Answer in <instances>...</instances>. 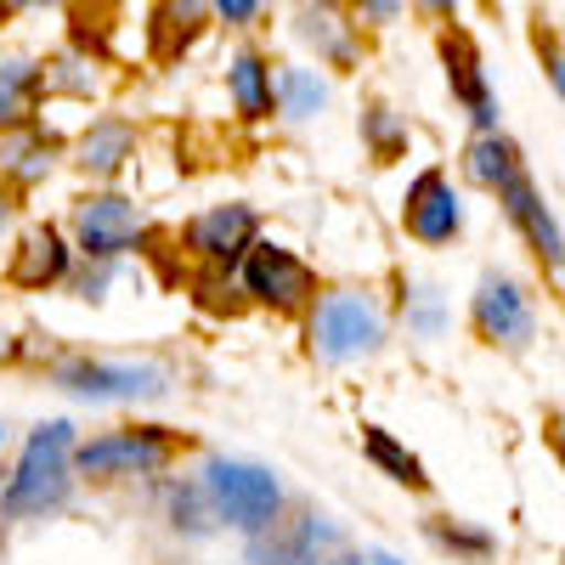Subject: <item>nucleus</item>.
Instances as JSON below:
<instances>
[{
    "label": "nucleus",
    "instance_id": "obj_18",
    "mask_svg": "<svg viewBox=\"0 0 565 565\" xmlns=\"http://www.w3.org/2000/svg\"><path fill=\"white\" fill-rule=\"evenodd\" d=\"M271 97H282V114H289V119H311L328 103V85L311 68H282L271 79Z\"/></svg>",
    "mask_w": 565,
    "mask_h": 565
},
{
    "label": "nucleus",
    "instance_id": "obj_12",
    "mask_svg": "<svg viewBox=\"0 0 565 565\" xmlns=\"http://www.w3.org/2000/svg\"><path fill=\"white\" fill-rule=\"evenodd\" d=\"M498 193H503V210H509V221L514 226H521L526 232V244L548 260V266H559V221L543 210V193H537V181L521 170V175H514L509 186H498Z\"/></svg>",
    "mask_w": 565,
    "mask_h": 565
},
{
    "label": "nucleus",
    "instance_id": "obj_24",
    "mask_svg": "<svg viewBox=\"0 0 565 565\" xmlns=\"http://www.w3.org/2000/svg\"><path fill=\"white\" fill-rule=\"evenodd\" d=\"M373 565H396V559H373Z\"/></svg>",
    "mask_w": 565,
    "mask_h": 565
},
{
    "label": "nucleus",
    "instance_id": "obj_17",
    "mask_svg": "<svg viewBox=\"0 0 565 565\" xmlns=\"http://www.w3.org/2000/svg\"><path fill=\"white\" fill-rule=\"evenodd\" d=\"M362 452H367L373 463H380L391 481H402V487H413V492L430 487V476H424V463H418V458H413V452L391 436V430H380V424H362Z\"/></svg>",
    "mask_w": 565,
    "mask_h": 565
},
{
    "label": "nucleus",
    "instance_id": "obj_8",
    "mask_svg": "<svg viewBox=\"0 0 565 565\" xmlns=\"http://www.w3.org/2000/svg\"><path fill=\"white\" fill-rule=\"evenodd\" d=\"M255 244V210L249 204H215L186 221V249L210 266H238Z\"/></svg>",
    "mask_w": 565,
    "mask_h": 565
},
{
    "label": "nucleus",
    "instance_id": "obj_21",
    "mask_svg": "<svg viewBox=\"0 0 565 565\" xmlns=\"http://www.w3.org/2000/svg\"><path fill=\"white\" fill-rule=\"evenodd\" d=\"M260 7H255V0H221V7H215V18H226V23H249Z\"/></svg>",
    "mask_w": 565,
    "mask_h": 565
},
{
    "label": "nucleus",
    "instance_id": "obj_16",
    "mask_svg": "<svg viewBox=\"0 0 565 565\" xmlns=\"http://www.w3.org/2000/svg\"><path fill=\"white\" fill-rule=\"evenodd\" d=\"M463 159H469V175H476L481 186H509L514 175H521V148H514L509 136H498V130L469 141Z\"/></svg>",
    "mask_w": 565,
    "mask_h": 565
},
{
    "label": "nucleus",
    "instance_id": "obj_20",
    "mask_svg": "<svg viewBox=\"0 0 565 565\" xmlns=\"http://www.w3.org/2000/svg\"><path fill=\"white\" fill-rule=\"evenodd\" d=\"M430 537L452 554H469V559H487L492 554V537L487 532H463V526H447V521H430Z\"/></svg>",
    "mask_w": 565,
    "mask_h": 565
},
{
    "label": "nucleus",
    "instance_id": "obj_11",
    "mask_svg": "<svg viewBox=\"0 0 565 565\" xmlns=\"http://www.w3.org/2000/svg\"><path fill=\"white\" fill-rule=\"evenodd\" d=\"M476 328H481L487 340H503V345L526 340V334H532V306H526V295L514 289L509 277H487L481 289H476Z\"/></svg>",
    "mask_w": 565,
    "mask_h": 565
},
{
    "label": "nucleus",
    "instance_id": "obj_4",
    "mask_svg": "<svg viewBox=\"0 0 565 565\" xmlns=\"http://www.w3.org/2000/svg\"><path fill=\"white\" fill-rule=\"evenodd\" d=\"M57 385L85 402H136V396H164L170 373L159 362H68L57 367Z\"/></svg>",
    "mask_w": 565,
    "mask_h": 565
},
{
    "label": "nucleus",
    "instance_id": "obj_22",
    "mask_svg": "<svg viewBox=\"0 0 565 565\" xmlns=\"http://www.w3.org/2000/svg\"><path fill=\"white\" fill-rule=\"evenodd\" d=\"M367 125H373V136H380V148H391V136H396L391 108H367Z\"/></svg>",
    "mask_w": 565,
    "mask_h": 565
},
{
    "label": "nucleus",
    "instance_id": "obj_6",
    "mask_svg": "<svg viewBox=\"0 0 565 565\" xmlns=\"http://www.w3.org/2000/svg\"><path fill=\"white\" fill-rule=\"evenodd\" d=\"M244 289L277 311H289V306H306L311 289H317V277L311 266L295 255V249H282V244H249L244 255Z\"/></svg>",
    "mask_w": 565,
    "mask_h": 565
},
{
    "label": "nucleus",
    "instance_id": "obj_14",
    "mask_svg": "<svg viewBox=\"0 0 565 565\" xmlns=\"http://www.w3.org/2000/svg\"><path fill=\"white\" fill-rule=\"evenodd\" d=\"M226 85H232V103H238V114H249V119H266V114L277 108V97H271V68H266V57H255V52L232 57Z\"/></svg>",
    "mask_w": 565,
    "mask_h": 565
},
{
    "label": "nucleus",
    "instance_id": "obj_9",
    "mask_svg": "<svg viewBox=\"0 0 565 565\" xmlns=\"http://www.w3.org/2000/svg\"><path fill=\"white\" fill-rule=\"evenodd\" d=\"M458 226H463V210H458L452 181L441 170H424L407 186V232H413L418 244H447Z\"/></svg>",
    "mask_w": 565,
    "mask_h": 565
},
{
    "label": "nucleus",
    "instance_id": "obj_15",
    "mask_svg": "<svg viewBox=\"0 0 565 565\" xmlns=\"http://www.w3.org/2000/svg\"><path fill=\"white\" fill-rule=\"evenodd\" d=\"M130 148H136V130L125 119H97L85 130V141H79V164L90 175H114L130 159Z\"/></svg>",
    "mask_w": 565,
    "mask_h": 565
},
{
    "label": "nucleus",
    "instance_id": "obj_7",
    "mask_svg": "<svg viewBox=\"0 0 565 565\" xmlns=\"http://www.w3.org/2000/svg\"><path fill=\"white\" fill-rule=\"evenodd\" d=\"M74 232H79V249L97 255V260H114L125 255L136 238H141V210L119 193H97L74 210Z\"/></svg>",
    "mask_w": 565,
    "mask_h": 565
},
{
    "label": "nucleus",
    "instance_id": "obj_3",
    "mask_svg": "<svg viewBox=\"0 0 565 565\" xmlns=\"http://www.w3.org/2000/svg\"><path fill=\"white\" fill-rule=\"evenodd\" d=\"M385 340V322L380 311H373V300L340 289V295H328L311 317V351L322 362H351V356H367V351H380Z\"/></svg>",
    "mask_w": 565,
    "mask_h": 565
},
{
    "label": "nucleus",
    "instance_id": "obj_23",
    "mask_svg": "<svg viewBox=\"0 0 565 565\" xmlns=\"http://www.w3.org/2000/svg\"><path fill=\"white\" fill-rule=\"evenodd\" d=\"M0 221H7V193H0Z\"/></svg>",
    "mask_w": 565,
    "mask_h": 565
},
{
    "label": "nucleus",
    "instance_id": "obj_10",
    "mask_svg": "<svg viewBox=\"0 0 565 565\" xmlns=\"http://www.w3.org/2000/svg\"><path fill=\"white\" fill-rule=\"evenodd\" d=\"M441 57H447V79L458 90V103L469 108V119L487 130H498V103H492V90H487V74H481V57H476V45H469V34H447L441 40Z\"/></svg>",
    "mask_w": 565,
    "mask_h": 565
},
{
    "label": "nucleus",
    "instance_id": "obj_5",
    "mask_svg": "<svg viewBox=\"0 0 565 565\" xmlns=\"http://www.w3.org/2000/svg\"><path fill=\"white\" fill-rule=\"evenodd\" d=\"M170 458V436L164 430H114V436H97L74 447V469L79 476H153Z\"/></svg>",
    "mask_w": 565,
    "mask_h": 565
},
{
    "label": "nucleus",
    "instance_id": "obj_1",
    "mask_svg": "<svg viewBox=\"0 0 565 565\" xmlns=\"http://www.w3.org/2000/svg\"><path fill=\"white\" fill-rule=\"evenodd\" d=\"M68 481H74V424L52 418L23 441L18 476L0 492V514H7V521H29V514L57 509L68 498Z\"/></svg>",
    "mask_w": 565,
    "mask_h": 565
},
{
    "label": "nucleus",
    "instance_id": "obj_13",
    "mask_svg": "<svg viewBox=\"0 0 565 565\" xmlns=\"http://www.w3.org/2000/svg\"><path fill=\"white\" fill-rule=\"evenodd\" d=\"M68 277V244L57 226H34L23 232V244L12 255V282L18 289H52V282Z\"/></svg>",
    "mask_w": 565,
    "mask_h": 565
},
{
    "label": "nucleus",
    "instance_id": "obj_2",
    "mask_svg": "<svg viewBox=\"0 0 565 565\" xmlns=\"http://www.w3.org/2000/svg\"><path fill=\"white\" fill-rule=\"evenodd\" d=\"M204 498L215 503V514L238 532H266L277 526V509H282V487L271 469L260 463H238V458H215L204 469Z\"/></svg>",
    "mask_w": 565,
    "mask_h": 565
},
{
    "label": "nucleus",
    "instance_id": "obj_25",
    "mask_svg": "<svg viewBox=\"0 0 565 565\" xmlns=\"http://www.w3.org/2000/svg\"><path fill=\"white\" fill-rule=\"evenodd\" d=\"M0 441H7V430H0Z\"/></svg>",
    "mask_w": 565,
    "mask_h": 565
},
{
    "label": "nucleus",
    "instance_id": "obj_19",
    "mask_svg": "<svg viewBox=\"0 0 565 565\" xmlns=\"http://www.w3.org/2000/svg\"><path fill=\"white\" fill-rule=\"evenodd\" d=\"M34 85H40V74L29 63H7V68H0V125H18L29 114Z\"/></svg>",
    "mask_w": 565,
    "mask_h": 565
}]
</instances>
